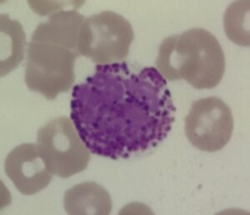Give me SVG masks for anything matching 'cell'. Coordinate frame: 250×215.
Returning <instances> with one entry per match:
<instances>
[{
    "label": "cell",
    "mask_w": 250,
    "mask_h": 215,
    "mask_svg": "<svg viewBox=\"0 0 250 215\" xmlns=\"http://www.w3.org/2000/svg\"><path fill=\"white\" fill-rule=\"evenodd\" d=\"M71 118L93 154L128 159L166 139L176 108L168 83L153 67L98 64L72 93Z\"/></svg>",
    "instance_id": "1"
},
{
    "label": "cell",
    "mask_w": 250,
    "mask_h": 215,
    "mask_svg": "<svg viewBox=\"0 0 250 215\" xmlns=\"http://www.w3.org/2000/svg\"><path fill=\"white\" fill-rule=\"evenodd\" d=\"M156 67L165 80H185L197 89H211L225 74V53L210 32L190 28L163 40Z\"/></svg>",
    "instance_id": "2"
},
{
    "label": "cell",
    "mask_w": 250,
    "mask_h": 215,
    "mask_svg": "<svg viewBox=\"0 0 250 215\" xmlns=\"http://www.w3.org/2000/svg\"><path fill=\"white\" fill-rule=\"evenodd\" d=\"M77 48L34 30L28 44L24 80L29 90L48 100L68 92L75 80Z\"/></svg>",
    "instance_id": "3"
},
{
    "label": "cell",
    "mask_w": 250,
    "mask_h": 215,
    "mask_svg": "<svg viewBox=\"0 0 250 215\" xmlns=\"http://www.w3.org/2000/svg\"><path fill=\"white\" fill-rule=\"evenodd\" d=\"M134 33L131 23L114 11H104L86 18L80 28L77 49L98 64L125 60L129 54Z\"/></svg>",
    "instance_id": "4"
},
{
    "label": "cell",
    "mask_w": 250,
    "mask_h": 215,
    "mask_svg": "<svg viewBox=\"0 0 250 215\" xmlns=\"http://www.w3.org/2000/svg\"><path fill=\"white\" fill-rule=\"evenodd\" d=\"M37 146L49 172L60 178L84 171L90 161V151L67 117H58L40 128Z\"/></svg>",
    "instance_id": "5"
},
{
    "label": "cell",
    "mask_w": 250,
    "mask_h": 215,
    "mask_svg": "<svg viewBox=\"0 0 250 215\" xmlns=\"http://www.w3.org/2000/svg\"><path fill=\"white\" fill-rule=\"evenodd\" d=\"M233 114L218 97L194 101L185 119V133L193 147L205 152L223 150L233 134Z\"/></svg>",
    "instance_id": "6"
},
{
    "label": "cell",
    "mask_w": 250,
    "mask_h": 215,
    "mask_svg": "<svg viewBox=\"0 0 250 215\" xmlns=\"http://www.w3.org/2000/svg\"><path fill=\"white\" fill-rule=\"evenodd\" d=\"M5 172L19 192L34 195L48 186L52 174L37 144H22L15 147L5 159Z\"/></svg>",
    "instance_id": "7"
},
{
    "label": "cell",
    "mask_w": 250,
    "mask_h": 215,
    "mask_svg": "<svg viewBox=\"0 0 250 215\" xmlns=\"http://www.w3.org/2000/svg\"><path fill=\"white\" fill-rule=\"evenodd\" d=\"M63 206L68 215H109L112 199L108 191L95 182H83L67 190Z\"/></svg>",
    "instance_id": "8"
},
{
    "label": "cell",
    "mask_w": 250,
    "mask_h": 215,
    "mask_svg": "<svg viewBox=\"0 0 250 215\" xmlns=\"http://www.w3.org/2000/svg\"><path fill=\"white\" fill-rule=\"evenodd\" d=\"M249 10V7L245 9L243 14H236L234 5L231 4L225 15V29L229 40L239 45H250V34L249 28H245V11Z\"/></svg>",
    "instance_id": "9"
}]
</instances>
